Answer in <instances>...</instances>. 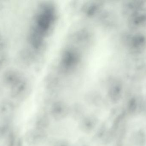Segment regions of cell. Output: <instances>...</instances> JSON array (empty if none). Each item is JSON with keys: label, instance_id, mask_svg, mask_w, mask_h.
Here are the masks:
<instances>
[{"label": "cell", "instance_id": "cell-3", "mask_svg": "<svg viewBox=\"0 0 146 146\" xmlns=\"http://www.w3.org/2000/svg\"><path fill=\"white\" fill-rule=\"evenodd\" d=\"M28 141L31 145L38 146L44 144L48 138L46 130L36 128L28 130L27 132Z\"/></svg>", "mask_w": 146, "mask_h": 146}, {"label": "cell", "instance_id": "cell-8", "mask_svg": "<svg viewBox=\"0 0 146 146\" xmlns=\"http://www.w3.org/2000/svg\"><path fill=\"white\" fill-rule=\"evenodd\" d=\"M136 105L135 102L134 100H132L131 102H130L129 105L128 109L129 111L131 112H133L135 111L136 109Z\"/></svg>", "mask_w": 146, "mask_h": 146}, {"label": "cell", "instance_id": "cell-1", "mask_svg": "<svg viewBox=\"0 0 146 146\" xmlns=\"http://www.w3.org/2000/svg\"><path fill=\"white\" fill-rule=\"evenodd\" d=\"M70 106L64 101H54L52 103L50 114L53 119L57 121L66 119L70 114Z\"/></svg>", "mask_w": 146, "mask_h": 146}, {"label": "cell", "instance_id": "cell-4", "mask_svg": "<svg viewBox=\"0 0 146 146\" xmlns=\"http://www.w3.org/2000/svg\"><path fill=\"white\" fill-rule=\"evenodd\" d=\"M85 106L80 103H76L70 106L69 116L75 121H79L86 115Z\"/></svg>", "mask_w": 146, "mask_h": 146}, {"label": "cell", "instance_id": "cell-7", "mask_svg": "<svg viewBox=\"0 0 146 146\" xmlns=\"http://www.w3.org/2000/svg\"><path fill=\"white\" fill-rule=\"evenodd\" d=\"M52 146H73L72 144L67 140L61 139L55 141Z\"/></svg>", "mask_w": 146, "mask_h": 146}, {"label": "cell", "instance_id": "cell-6", "mask_svg": "<svg viewBox=\"0 0 146 146\" xmlns=\"http://www.w3.org/2000/svg\"><path fill=\"white\" fill-rule=\"evenodd\" d=\"M86 102L88 104L92 106L99 107L102 103V97L98 94H92L86 98Z\"/></svg>", "mask_w": 146, "mask_h": 146}, {"label": "cell", "instance_id": "cell-5", "mask_svg": "<svg viewBox=\"0 0 146 146\" xmlns=\"http://www.w3.org/2000/svg\"><path fill=\"white\" fill-rule=\"evenodd\" d=\"M50 124V119L49 114L46 111L41 112L38 114L36 120V128L46 130Z\"/></svg>", "mask_w": 146, "mask_h": 146}, {"label": "cell", "instance_id": "cell-2", "mask_svg": "<svg viewBox=\"0 0 146 146\" xmlns=\"http://www.w3.org/2000/svg\"><path fill=\"white\" fill-rule=\"evenodd\" d=\"M99 119L94 115H86L79 121V129L84 133L89 134L93 132L99 123Z\"/></svg>", "mask_w": 146, "mask_h": 146}]
</instances>
